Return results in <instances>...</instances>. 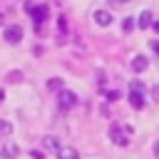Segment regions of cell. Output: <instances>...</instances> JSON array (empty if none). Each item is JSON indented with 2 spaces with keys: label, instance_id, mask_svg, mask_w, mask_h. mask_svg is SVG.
<instances>
[{
  "label": "cell",
  "instance_id": "obj_8",
  "mask_svg": "<svg viewBox=\"0 0 159 159\" xmlns=\"http://www.w3.org/2000/svg\"><path fill=\"white\" fill-rule=\"evenodd\" d=\"M147 67H149V60H147L144 55H137V57L132 60V70H134V72H144Z\"/></svg>",
  "mask_w": 159,
  "mask_h": 159
},
{
  "label": "cell",
  "instance_id": "obj_11",
  "mask_svg": "<svg viewBox=\"0 0 159 159\" xmlns=\"http://www.w3.org/2000/svg\"><path fill=\"white\" fill-rule=\"evenodd\" d=\"M47 89L62 92V80H60V77H52V80H47Z\"/></svg>",
  "mask_w": 159,
  "mask_h": 159
},
{
  "label": "cell",
  "instance_id": "obj_10",
  "mask_svg": "<svg viewBox=\"0 0 159 159\" xmlns=\"http://www.w3.org/2000/svg\"><path fill=\"white\" fill-rule=\"evenodd\" d=\"M149 25H154L152 12H149V10H142V15H139V27H142V30H147Z\"/></svg>",
  "mask_w": 159,
  "mask_h": 159
},
{
  "label": "cell",
  "instance_id": "obj_9",
  "mask_svg": "<svg viewBox=\"0 0 159 159\" xmlns=\"http://www.w3.org/2000/svg\"><path fill=\"white\" fill-rule=\"evenodd\" d=\"M57 157H60V159H80L77 149H72V147H60V149H57Z\"/></svg>",
  "mask_w": 159,
  "mask_h": 159
},
{
  "label": "cell",
  "instance_id": "obj_13",
  "mask_svg": "<svg viewBox=\"0 0 159 159\" xmlns=\"http://www.w3.org/2000/svg\"><path fill=\"white\" fill-rule=\"evenodd\" d=\"M42 144H45V149H60L55 137H45V139H42Z\"/></svg>",
  "mask_w": 159,
  "mask_h": 159
},
{
  "label": "cell",
  "instance_id": "obj_1",
  "mask_svg": "<svg viewBox=\"0 0 159 159\" xmlns=\"http://www.w3.org/2000/svg\"><path fill=\"white\" fill-rule=\"evenodd\" d=\"M129 132H132V129H124L122 124H112V127H109V139H112L117 147H127V144H129Z\"/></svg>",
  "mask_w": 159,
  "mask_h": 159
},
{
  "label": "cell",
  "instance_id": "obj_14",
  "mask_svg": "<svg viewBox=\"0 0 159 159\" xmlns=\"http://www.w3.org/2000/svg\"><path fill=\"white\" fill-rule=\"evenodd\" d=\"M122 30H124V32H132V30H134V20H132V17H124V22H122Z\"/></svg>",
  "mask_w": 159,
  "mask_h": 159
},
{
  "label": "cell",
  "instance_id": "obj_2",
  "mask_svg": "<svg viewBox=\"0 0 159 159\" xmlns=\"http://www.w3.org/2000/svg\"><path fill=\"white\" fill-rule=\"evenodd\" d=\"M25 10H27V15L35 20V25H42V22L47 20V15H50V7H47V5H30V2H25Z\"/></svg>",
  "mask_w": 159,
  "mask_h": 159
},
{
  "label": "cell",
  "instance_id": "obj_7",
  "mask_svg": "<svg viewBox=\"0 0 159 159\" xmlns=\"http://www.w3.org/2000/svg\"><path fill=\"white\" fill-rule=\"evenodd\" d=\"M0 154H2V159H15L17 154H20V149H17V144H12V142H7L2 149H0Z\"/></svg>",
  "mask_w": 159,
  "mask_h": 159
},
{
  "label": "cell",
  "instance_id": "obj_24",
  "mask_svg": "<svg viewBox=\"0 0 159 159\" xmlns=\"http://www.w3.org/2000/svg\"><path fill=\"white\" fill-rule=\"evenodd\" d=\"M0 25H2V15H0Z\"/></svg>",
  "mask_w": 159,
  "mask_h": 159
},
{
  "label": "cell",
  "instance_id": "obj_17",
  "mask_svg": "<svg viewBox=\"0 0 159 159\" xmlns=\"http://www.w3.org/2000/svg\"><path fill=\"white\" fill-rule=\"evenodd\" d=\"M7 80H10V82H17V80H20V72H12V75H7Z\"/></svg>",
  "mask_w": 159,
  "mask_h": 159
},
{
  "label": "cell",
  "instance_id": "obj_18",
  "mask_svg": "<svg viewBox=\"0 0 159 159\" xmlns=\"http://www.w3.org/2000/svg\"><path fill=\"white\" fill-rule=\"evenodd\" d=\"M30 157H32V159H45V154H42V152H30Z\"/></svg>",
  "mask_w": 159,
  "mask_h": 159
},
{
  "label": "cell",
  "instance_id": "obj_22",
  "mask_svg": "<svg viewBox=\"0 0 159 159\" xmlns=\"http://www.w3.org/2000/svg\"><path fill=\"white\" fill-rule=\"evenodd\" d=\"M152 27H154V32H157V35H159V20H157V22H154V25H152Z\"/></svg>",
  "mask_w": 159,
  "mask_h": 159
},
{
  "label": "cell",
  "instance_id": "obj_19",
  "mask_svg": "<svg viewBox=\"0 0 159 159\" xmlns=\"http://www.w3.org/2000/svg\"><path fill=\"white\" fill-rule=\"evenodd\" d=\"M149 47H152V50L159 55V40H152V45H149Z\"/></svg>",
  "mask_w": 159,
  "mask_h": 159
},
{
  "label": "cell",
  "instance_id": "obj_6",
  "mask_svg": "<svg viewBox=\"0 0 159 159\" xmlns=\"http://www.w3.org/2000/svg\"><path fill=\"white\" fill-rule=\"evenodd\" d=\"M129 104H132L134 109H144V92H134V89H129Z\"/></svg>",
  "mask_w": 159,
  "mask_h": 159
},
{
  "label": "cell",
  "instance_id": "obj_16",
  "mask_svg": "<svg viewBox=\"0 0 159 159\" xmlns=\"http://www.w3.org/2000/svg\"><path fill=\"white\" fill-rule=\"evenodd\" d=\"M117 97H119V92H114V89H112V92H107V99H109V102H114Z\"/></svg>",
  "mask_w": 159,
  "mask_h": 159
},
{
  "label": "cell",
  "instance_id": "obj_12",
  "mask_svg": "<svg viewBox=\"0 0 159 159\" xmlns=\"http://www.w3.org/2000/svg\"><path fill=\"white\" fill-rule=\"evenodd\" d=\"M10 132H12V124L5 122V119H0V134L2 137H10Z\"/></svg>",
  "mask_w": 159,
  "mask_h": 159
},
{
  "label": "cell",
  "instance_id": "obj_21",
  "mask_svg": "<svg viewBox=\"0 0 159 159\" xmlns=\"http://www.w3.org/2000/svg\"><path fill=\"white\" fill-rule=\"evenodd\" d=\"M154 157H159V139L154 142Z\"/></svg>",
  "mask_w": 159,
  "mask_h": 159
},
{
  "label": "cell",
  "instance_id": "obj_23",
  "mask_svg": "<svg viewBox=\"0 0 159 159\" xmlns=\"http://www.w3.org/2000/svg\"><path fill=\"white\" fill-rule=\"evenodd\" d=\"M2 97H5V94H2V89H0V102H2Z\"/></svg>",
  "mask_w": 159,
  "mask_h": 159
},
{
  "label": "cell",
  "instance_id": "obj_15",
  "mask_svg": "<svg viewBox=\"0 0 159 159\" xmlns=\"http://www.w3.org/2000/svg\"><path fill=\"white\" fill-rule=\"evenodd\" d=\"M129 89H134V92H147V87H144V82H139V80H134V82L129 84Z\"/></svg>",
  "mask_w": 159,
  "mask_h": 159
},
{
  "label": "cell",
  "instance_id": "obj_20",
  "mask_svg": "<svg viewBox=\"0 0 159 159\" xmlns=\"http://www.w3.org/2000/svg\"><path fill=\"white\" fill-rule=\"evenodd\" d=\"M122 2H129V0H109V5H122Z\"/></svg>",
  "mask_w": 159,
  "mask_h": 159
},
{
  "label": "cell",
  "instance_id": "obj_4",
  "mask_svg": "<svg viewBox=\"0 0 159 159\" xmlns=\"http://www.w3.org/2000/svg\"><path fill=\"white\" fill-rule=\"evenodd\" d=\"M5 40L12 42V45L20 42V40H22V27H20V25H7V27H5Z\"/></svg>",
  "mask_w": 159,
  "mask_h": 159
},
{
  "label": "cell",
  "instance_id": "obj_3",
  "mask_svg": "<svg viewBox=\"0 0 159 159\" xmlns=\"http://www.w3.org/2000/svg\"><path fill=\"white\" fill-rule=\"evenodd\" d=\"M75 104H77V94L70 89H62L60 92V109H72Z\"/></svg>",
  "mask_w": 159,
  "mask_h": 159
},
{
  "label": "cell",
  "instance_id": "obj_5",
  "mask_svg": "<svg viewBox=\"0 0 159 159\" xmlns=\"http://www.w3.org/2000/svg\"><path fill=\"white\" fill-rule=\"evenodd\" d=\"M94 22L102 25V27L112 25V12H107V10H94Z\"/></svg>",
  "mask_w": 159,
  "mask_h": 159
}]
</instances>
